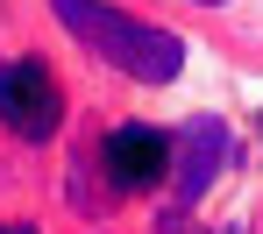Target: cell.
<instances>
[{
  "instance_id": "obj_1",
  "label": "cell",
  "mask_w": 263,
  "mask_h": 234,
  "mask_svg": "<svg viewBox=\"0 0 263 234\" xmlns=\"http://www.w3.org/2000/svg\"><path fill=\"white\" fill-rule=\"evenodd\" d=\"M50 7H57V22L100 64H114L135 86H171L178 71H185V43H178L171 29H157V22H135V14L107 7V0H50Z\"/></svg>"
},
{
  "instance_id": "obj_4",
  "label": "cell",
  "mask_w": 263,
  "mask_h": 234,
  "mask_svg": "<svg viewBox=\"0 0 263 234\" xmlns=\"http://www.w3.org/2000/svg\"><path fill=\"white\" fill-rule=\"evenodd\" d=\"M220 171H228V121L220 114H192L178 128V171H171L178 199H199Z\"/></svg>"
},
{
  "instance_id": "obj_5",
  "label": "cell",
  "mask_w": 263,
  "mask_h": 234,
  "mask_svg": "<svg viewBox=\"0 0 263 234\" xmlns=\"http://www.w3.org/2000/svg\"><path fill=\"white\" fill-rule=\"evenodd\" d=\"M0 234H36V227H22V220H7V227H0Z\"/></svg>"
},
{
  "instance_id": "obj_6",
  "label": "cell",
  "mask_w": 263,
  "mask_h": 234,
  "mask_svg": "<svg viewBox=\"0 0 263 234\" xmlns=\"http://www.w3.org/2000/svg\"><path fill=\"white\" fill-rule=\"evenodd\" d=\"M199 7H228V0H199Z\"/></svg>"
},
{
  "instance_id": "obj_2",
  "label": "cell",
  "mask_w": 263,
  "mask_h": 234,
  "mask_svg": "<svg viewBox=\"0 0 263 234\" xmlns=\"http://www.w3.org/2000/svg\"><path fill=\"white\" fill-rule=\"evenodd\" d=\"M0 121H7V135H22V142H50L57 135L64 93H57L50 64H36V57H7L0 64Z\"/></svg>"
},
{
  "instance_id": "obj_3",
  "label": "cell",
  "mask_w": 263,
  "mask_h": 234,
  "mask_svg": "<svg viewBox=\"0 0 263 234\" xmlns=\"http://www.w3.org/2000/svg\"><path fill=\"white\" fill-rule=\"evenodd\" d=\"M100 171L114 178V192H149L178 171V135H164V128H114L100 142Z\"/></svg>"
},
{
  "instance_id": "obj_7",
  "label": "cell",
  "mask_w": 263,
  "mask_h": 234,
  "mask_svg": "<svg viewBox=\"0 0 263 234\" xmlns=\"http://www.w3.org/2000/svg\"><path fill=\"white\" fill-rule=\"evenodd\" d=\"M256 121H263V114H256Z\"/></svg>"
}]
</instances>
